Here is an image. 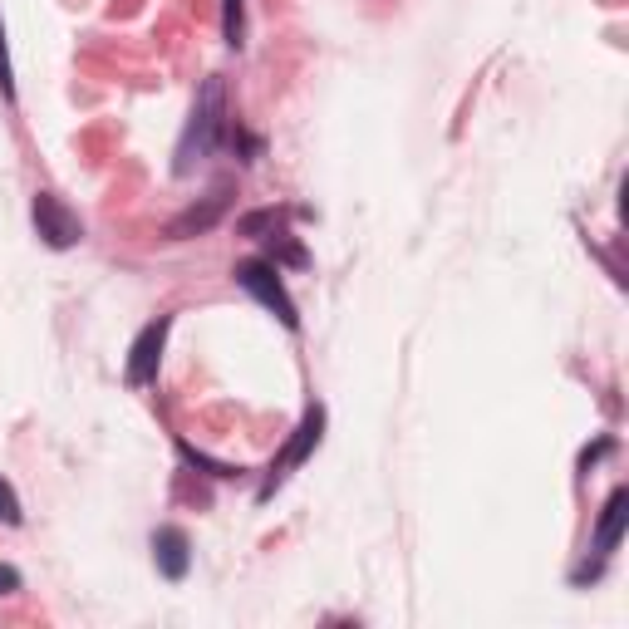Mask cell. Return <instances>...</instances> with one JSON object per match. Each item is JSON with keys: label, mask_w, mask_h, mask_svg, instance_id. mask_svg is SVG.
Returning <instances> with one entry per match:
<instances>
[{"label": "cell", "mask_w": 629, "mask_h": 629, "mask_svg": "<svg viewBox=\"0 0 629 629\" xmlns=\"http://www.w3.org/2000/svg\"><path fill=\"white\" fill-rule=\"evenodd\" d=\"M227 133H231L227 84H222V79H207V84L197 89V104H192V114H187L182 138H177V163H172V172H177V177H192V168H202V163L227 143Z\"/></svg>", "instance_id": "6da1fadb"}, {"label": "cell", "mask_w": 629, "mask_h": 629, "mask_svg": "<svg viewBox=\"0 0 629 629\" xmlns=\"http://www.w3.org/2000/svg\"><path fill=\"white\" fill-rule=\"evenodd\" d=\"M0 94L15 99V74H10V55H5V25H0Z\"/></svg>", "instance_id": "8fae6325"}, {"label": "cell", "mask_w": 629, "mask_h": 629, "mask_svg": "<svg viewBox=\"0 0 629 629\" xmlns=\"http://www.w3.org/2000/svg\"><path fill=\"white\" fill-rule=\"evenodd\" d=\"M0 521H5V526H20V521H25V512H20V497H15V487H10L5 477H0Z\"/></svg>", "instance_id": "30bf717a"}, {"label": "cell", "mask_w": 629, "mask_h": 629, "mask_svg": "<svg viewBox=\"0 0 629 629\" xmlns=\"http://www.w3.org/2000/svg\"><path fill=\"white\" fill-rule=\"evenodd\" d=\"M168 335H172V315H158V320H148V325L138 330V340L128 349V369H123V379H128L133 389L158 384V364H163Z\"/></svg>", "instance_id": "277c9868"}, {"label": "cell", "mask_w": 629, "mask_h": 629, "mask_svg": "<svg viewBox=\"0 0 629 629\" xmlns=\"http://www.w3.org/2000/svg\"><path fill=\"white\" fill-rule=\"evenodd\" d=\"M227 207H231V182H222L212 197H202V202H192L187 212H177V217H172V222H168V241H192V236H207V231L227 217Z\"/></svg>", "instance_id": "8992f818"}, {"label": "cell", "mask_w": 629, "mask_h": 629, "mask_svg": "<svg viewBox=\"0 0 629 629\" xmlns=\"http://www.w3.org/2000/svg\"><path fill=\"white\" fill-rule=\"evenodd\" d=\"M625 507H629L625 487H615L610 502L600 507V526H595V541H590V551H595V575H600V566L615 556V546H620V536H625Z\"/></svg>", "instance_id": "ba28073f"}, {"label": "cell", "mask_w": 629, "mask_h": 629, "mask_svg": "<svg viewBox=\"0 0 629 629\" xmlns=\"http://www.w3.org/2000/svg\"><path fill=\"white\" fill-rule=\"evenodd\" d=\"M222 35L231 50L246 45V0H222Z\"/></svg>", "instance_id": "9c48e42d"}, {"label": "cell", "mask_w": 629, "mask_h": 629, "mask_svg": "<svg viewBox=\"0 0 629 629\" xmlns=\"http://www.w3.org/2000/svg\"><path fill=\"white\" fill-rule=\"evenodd\" d=\"M605 453H610V438H600L595 448H585V453H580V467H590V462H600V458H605Z\"/></svg>", "instance_id": "4fadbf2b"}, {"label": "cell", "mask_w": 629, "mask_h": 629, "mask_svg": "<svg viewBox=\"0 0 629 629\" xmlns=\"http://www.w3.org/2000/svg\"><path fill=\"white\" fill-rule=\"evenodd\" d=\"M30 217H35L40 241H45V246H55V251H69V246H79V241H84V222L64 207V197H55V192H35Z\"/></svg>", "instance_id": "5b68a950"}, {"label": "cell", "mask_w": 629, "mask_h": 629, "mask_svg": "<svg viewBox=\"0 0 629 629\" xmlns=\"http://www.w3.org/2000/svg\"><path fill=\"white\" fill-rule=\"evenodd\" d=\"M153 566L163 580H187L192 571V541L182 526H158L153 531Z\"/></svg>", "instance_id": "52a82bcc"}, {"label": "cell", "mask_w": 629, "mask_h": 629, "mask_svg": "<svg viewBox=\"0 0 629 629\" xmlns=\"http://www.w3.org/2000/svg\"><path fill=\"white\" fill-rule=\"evenodd\" d=\"M20 585H25V575L15 571V566H5V561H0V595H15Z\"/></svg>", "instance_id": "7c38bea8"}, {"label": "cell", "mask_w": 629, "mask_h": 629, "mask_svg": "<svg viewBox=\"0 0 629 629\" xmlns=\"http://www.w3.org/2000/svg\"><path fill=\"white\" fill-rule=\"evenodd\" d=\"M231 281L246 290L251 300H261L286 330H300L295 300H290V290H286V281H281V266H276V261H266V256H246V261L231 266Z\"/></svg>", "instance_id": "7a4b0ae2"}, {"label": "cell", "mask_w": 629, "mask_h": 629, "mask_svg": "<svg viewBox=\"0 0 629 629\" xmlns=\"http://www.w3.org/2000/svg\"><path fill=\"white\" fill-rule=\"evenodd\" d=\"M320 438H325V408H320V403H310V408H305V418L295 423L290 443L281 448V453H276V462H271V472H266V487H261V502H266V497H271V492H276V487L286 482L290 472H295L300 462H305L310 453H315V448H320Z\"/></svg>", "instance_id": "3957f363"}]
</instances>
